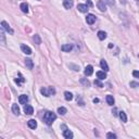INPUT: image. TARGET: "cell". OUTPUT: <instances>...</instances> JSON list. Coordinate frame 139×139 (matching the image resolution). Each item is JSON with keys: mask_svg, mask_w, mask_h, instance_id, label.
<instances>
[{"mask_svg": "<svg viewBox=\"0 0 139 139\" xmlns=\"http://www.w3.org/2000/svg\"><path fill=\"white\" fill-rule=\"evenodd\" d=\"M56 119H57V115L53 112H51V111H47L45 113V115H43V122L47 125H51L56 121Z\"/></svg>", "mask_w": 139, "mask_h": 139, "instance_id": "cell-1", "label": "cell"}, {"mask_svg": "<svg viewBox=\"0 0 139 139\" xmlns=\"http://www.w3.org/2000/svg\"><path fill=\"white\" fill-rule=\"evenodd\" d=\"M40 92L45 97H50L51 94H56V90L52 88V87H50V88H41L40 89Z\"/></svg>", "mask_w": 139, "mask_h": 139, "instance_id": "cell-2", "label": "cell"}, {"mask_svg": "<svg viewBox=\"0 0 139 139\" xmlns=\"http://www.w3.org/2000/svg\"><path fill=\"white\" fill-rule=\"evenodd\" d=\"M62 128H63V136H64V138H66V139H71V138H73V133L71 132L70 129H67L66 128V126H62Z\"/></svg>", "mask_w": 139, "mask_h": 139, "instance_id": "cell-3", "label": "cell"}, {"mask_svg": "<svg viewBox=\"0 0 139 139\" xmlns=\"http://www.w3.org/2000/svg\"><path fill=\"white\" fill-rule=\"evenodd\" d=\"M97 7L101 12H104V11L107 10V5H105V3H104V0H98Z\"/></svg>", "mask_w": 139, "mask_h": 139, "instance_id": "cell-4", "label": "cell"}, {"mask_svg": "<svg viewBox=\"0 0 139 139\" xmlns=\"http://www.w3.org/2000/svg\"><path fill=\"white\" fill-rule=\"evenodd\" d=\"M1 26L3 27V28H4L8 33H10V34H13V33H14V32H13V29L11 28L10 25H9V24H8L5 21H2V22H1Z\"/></svg>", "mask_w": 139, "mask_h": 139, "instance_id": "cell-5", "label": "cell"}, {"mask_svg": "<svg viewBox=\"0 0 139 139\" xmlns=\"http://www.w3.org/2000/svg\"><path fill=\"white\" fill-rule=\"evenodd\" d=\"M86 22L91 25V24H94L95 22H96V16H95L94 14H88L86 18Z\"/></svg>", "mask_w": 139, "mask_h": 139, "instance_id": "cell-6", "label": "cell"}, {"mask_svg": "<svg viewBox=\"0 0 139 139\" xmlns=\"http://www.w3.org/2000/svg\"><path fill=\"white\" fill-rule=\"evenodd\" d=\"M74 4V1L73 0H63V5L65 9H71Z\"/></svg>", "mask_w": 139, "mask_h": 139, "instance_id": "cell-7", "label": "cell"}, {"mask_svg": "<svg viewBox=\"0 0 139 139\" xmlns=\"http://www.w3.org/2000/svg\"><path fill=\"white\" fill-rule=\"evenodd\" d=\"M24 112H25L26 114H28V115H32V114L34 113V109H33L32 105L26 104L25 107H24Z\"/></svg>", "mask_w": 139, "mask_h": 139, "instance_id": "cell-8", "label": "cell"}, {"mask_svg": "<svg viewBox=\"0 0 139 139\" xmlns=\"http://www.w3.org/2000/svg\"><path fill=\"white\" fill-rule=\"evenodd\" d=\"M27 101H28V97H27L26 95H21L20 98H19V102H20L21 104H26Z\"/></svg>", "mask_w": 139, "mask_h": 139, "instance_id": "cell-9", "label": "cell"}, {"mask_svg": "<svg viewBox=\"0 0 139 139\" xmlns=\"http://www.w3.org/2000/svg\"><path fill=\"white\" fill-rule=\"evenodd\" d=\"M85 75L86 76H90L92 73H94V67L91 66V65H87L86 66V69H85Z\"/></svg>", "mask_w": 139, "mask_h": 139, "instance_id": "cell-10", "label": "cell"}, {"mask_svg": "<svg viewBox=\"0 0 139 139\" xmlns=\"http://www.w3.org/2000/svg\"><path fill=\"white\" fill-rule=\"evenodd\" d=\"M21 49H22V51H23L25 54H31L32 53V49L29 48L28 46H26V45H22Z\"/></svg>", "mask_w": 139, "mask_h": 139, "instance_id": "cell-11", "label": "cell"}, {"mask_svg": "<svg viewBox=\"0 0 139 139\" xmlns=\"http://www.w3.org/2000/svg\"><path fill=\"white\" fill-rule=\"evenodd\" d=\"M97 77H98V79H100V80H102V79H105L107 78V74H105V72L104 71H99V72H97Z\"/></svg>", "mask_w": 139, "mask_h": 139, "instance_id": "cell-12", "label": "cell"}, {"mask_svg": "<svg viewBox=\"0 0 139 139\" xmlns=\"http://www.w3.org/2000/svg\"><path fill=\"white\" fill-rule=\"evenodd\" d=\"M27 125H28V127L29 128H32V129H35L37 127V122L35 121V119H29L28 122H27Z\"/></svg>", "mask_w": 139, "mask_h": 139, "instance_id": "cell-13", "label": "cell"}, {"mask_svg": "<svg viewBox=\"0 0 139 139\" xmlns=\"http://www.w3.org/2000/svg\"><path fill=\"white\" fill-rule=\"evenodd\" d=\"M61 49L64 51V52H70V51L73 49V46L70 45V43H67V45H63V46H62Z\"/></svg>", "mask_w": 139, "mask_h": 139, "instance_id": "cell-14", "label": "cell"}, {"mask_svg": "<svg viewBox=\"0 0 139 139\" xmlns=\"http://www.w3.org/2000/svg\"><path fill=\"white\" fill-rule=\"evenodd\" d=\"M77 9L80 11V12H83V13H85V12H87V11L89 10V8L87 7L86 4H78L77 5Z\"/></svg>", "mask_w": 139, "mask_h": 139, "instance_id": "cell-15", "label": "cell"}, {"mask_svg": "<svg viewBox=\"0 0 139 139\" xmlns=\"http://www.w3.org/2000/svg\"><path fill=\"white\" fill-rule=\"evenodd\" d=\"M12 111L15 115H19V114H20V108H19V105L16 104V103H14V104L12 105Z\"/></svg>", "mask_w": 139, "mask_h": 139, "instance_id": "cell-16", "label": "cell"}, {"mask_svg": "<svg viewBox=\"0 0 139 139\" xmlns=\"http://www.w3.org/2000/svg\"><path fill=\"white\" fill-rule=\"evenodd\" d=\"M105 99H107V102H108L109 105H113V104H114V98H113V96H111V95H108Z\"/></svg>", "mask_w": 139, "mask_h": 139, "instance_id": "cell-17", "label": "cell"}, {"mask_svg": "<svg viewBox=\"0 0 139 139\" xmlns=\"http://www.w3.org/2000/svg\"><path fill=\"white\" fill-rule=\"evenodd\" d=\"M100 65H101L102 70L104 71V72H108V71H109V66H108L107 62H105L104 60H101V62H100Z\"/></svg>", "mask_w": 139, "mask_h": 139, "instance_id": "cell-18", "label": "cell"}, {"mask_svg": "<svg viewBox=\"0 0 139 139\" xmlns=\"http://www.w3.org/2000/svg\"><path fill=\"white\" fill-rule=\"evenodd\" d=\"M119 119H122V122H124V123H126V122H127V116H126V114H125V112L121 111L119 114Z\"/></svg>", "mask_w": 139, "mask_h": 139, "instance_id": "cell-19", "label": "cell"}, {"mask_svg": "<svg viewBox=\"0 0 139 139\" xmlns=\"http://www.w3.org/2000/svg\"><path fill=\"white\" fill-rule=\"evenodd\" d=\"M98 37H99L100 40H104L107 38V34H105V32L100 31V32H98Z\"/></svg>", "mask_w": 139, "mask_h": 139, "instance_id": "cell-20", "label": "cell"}, {"mask_svg": "<svg viewBox=\"0 0 139 139\" xmlns=\"http://www.w3.org/2000/svg\"><path fill=\"white\" fill-rule=\"evenodd\" d=\"M24 81H25V78L21 75V73H19V78H16V79H15V83L18 84V85H20V84L24 83Z\"/></svg>", "mask_w": 139, "mask_h": 139, "instance_id": "cell-21", "label": "cell"}, {"mask_svg": "<svg viewBox=\"0 0 139 139\" xmlns=\"http://www.w3.org/2000/svg\"><path fill=\"white\" fill-rule=\"evenodd\" d=\"M21 10H22V12H24V13L28 12V5H27V3H25V2L21 3Z\"/></svg>", "mask_w": 139, "mask_h": 139, "instance_id": "cell-22", "label": "cell"}, {"mask_svg": "<svg viewBox=\"0 0 139 139\" xmlns=\"http://www.w3.org/2000/svg\"><path fill=\"white\" fill-rule=\"evenodd\" d=\"M25 65H26L27 67H28L29 70H32L33 66H34V64H33V61H32L31 59H26V60H25Z\"/></svg>", "mask_w": 139, "mask_h": 139, "instance_id": "cell-23", "label": "cell"}, {"mask_svg": "<svg viewBox=\"0 0 139 139\" xmlns=\"http://www.w3.org/2000/svg\"><path fill=\"white\" fill-rule=\"evenodd\" d=\"M64 97H65V100H67V101H71V100L73 99V95L71 94V92H69V91L64 92Z\"/></svg>", "mask_w": 139, "mask_h": 139, "instance_id": "cell-24", "label": "cell"}, {"mask_svg": "<svg viewBox=\"0 0 139 139\" xmlns=\"http://www.w3.org/2000/svg\"><path fill=\"white\" fill-rule=\"evenodd\" d=\"M66 112H67V110H66V109H65L64 107H61V108L58 109V113H60L61 115H64V114H66Z\"/></svg>", "mask_w": 139, "mask_h": 139, "instance_id": "cell-25", "label": "cell"}, {"mask_svg": "<svg viewBox=\"0 0 139 139\" xmlns=\"http://www.w3.org/2000/svg\"><path fill=\"white\" fill-rule=\"evenodd\" d=\"M34 40H35V42H36L37 45H40V43H41V40H40V38H39L38 35H35L34 36Z\"/></svg>", "mask_w": 139, "mask_h": 139, "instance_id": "cell-26", "label": "cell"}, {"mask_svg": "<svg viewBox=\"0 0 139 139\" xmlns=\"http://www.w3.org/2000/svg\"><path fill=\"white\" fill-rule=\"evenodd\" d=\"M107 137L110 138V139H115V138H116V135L113 134V133H108V134H107Z\"/></svg>", "mask_w": 139, "mask_h": 139, "instance_id": "cell-27", "label": "cell"}, {"mask_svg": "<svg viewBox=\"0 0 139 139\" xmlns=\"http://www.w3.org/2000/svg\"><path fill=\"white\" fill-rule=\"evenodd\" d=\"M0 38H1L2 42H4V41H5V39H4V36H3V32H2L1 27H0Z\"/></svg>", "mask_w": 139, "mask_h": 139, "instance_id": "cell-28", "label": "cell"}, {"mask_svg": "<svg viewBox=\"0 0 139 139\" xmlns=\"http://www.w3.org/2000/svg\"><path fill=\"white\" fill-rule=\"evenodd\" d=\"M95 85H97L99 87H103V85H102L101 81H100V79H96V80H95Z\"/></svg>", "mask_w": 139, "mask_h": 139, "instance_id": "cell-29", "label": "cell"}, {"mask_svg": "<svg viewBox=\"0 0 139 139\" xmlns=\"http://www.w3.org/2000/svg\"><path fill=\"white\" fill-rule=\"evenodd\" d=\"M86 5H87L88 8H89V7H92V2L90 1V0H87V4H86Z\"/></svg>", "mask_w": 139, "mask_h": 139, "instance_id": "cell-30", "label": "cell"}, {"mask_svg": "<svg viewBox=\"0 0 139 139\" xmlns=\"http://www.w3.org/2000/svg\"><path fill=\"white\" fill-rule=\"evenodd\" d=\"M133 75H134V76H135V77H137V78L139 77V73L137 72V71H135V72H134V73H133Z\"/></svg>", "mask_w": 139, "mask_h": 139, "instance_id": "cell-31", "label": "cell"}, {"mask_svg": "<svg viewBox=\"0 0 139 139\" xmlns=\"http://www.w3.org/2000/svg\"><path fill=\"white\" fill-rule=\"evenodd\" d=\"M130 86H133V87L135 88V87L138 86V84H137V83H134V81H132V83H130Z\"/></svg>", "mask_w": 139, "mask_h": 139, "instance_id": "cell-32", "label": "cell"}, {"mask_svg": "<svg viewBox=\"0 0 139 139\" xmlns=\"http://www.w3.org/2000/svg\"><path fill=\"white\" fill-rule=\"evenodd\" d=\"M94 102H95V103H97V102H99V99H97V98H96V99H94Z\"/></svg>", "mask_w": 139, "mask_h": 139, "instance_id": "cell-33", "label": "cell"}]
</instances>
